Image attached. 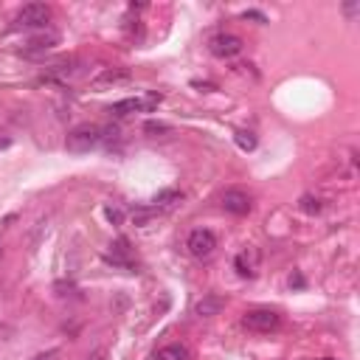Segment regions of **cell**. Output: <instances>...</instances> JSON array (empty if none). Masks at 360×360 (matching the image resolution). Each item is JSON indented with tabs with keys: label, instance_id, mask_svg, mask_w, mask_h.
Returning a JSON list of instances; mask_svg holds the SVG:
<instances>
[{
	"label": "cell",
	"instance_id": "19",
	"mask_svg": "<svg viewBox=\"0 0 360 360\" xmlns=\"http://www.w3.org/2000/svg\"><path fill=\"white\" fill-rule=\"evenodd\" d=\"M62 357V352L59 349H45V352H39L34 360H59Z\"/></svg>",
	"mask_w": 360,
	"mask_h": 360
},
{
	"label": "cell",
	"instance_id": "10",
	"mask_svg": "<svg viewBox=\"0 0 360 360\" xmlns=\"http://www.w3.org/2000/svg\"><path fill=\"white\" fill-rule=\"evenodd\" d=\"M256 267H259V253H256L253 248H248V250H242V253L236 256V270H239V276L253 278V276H256Z\"/></svg>",
	"mask_w": 360,
	"mask_h": 360
},
{
	"label": "cell",
	"instance_id": "17",
	"mask_svg": "<svg viewBox=\"0 0 360 360\" xmlns=\"http://www.w3.org/2000/svg\"><path fill=\"white\" fill-rule=\"evenodd\" d=\"M152 214H155V208H138V211H132V222L135 225H146L152 219Z\"/></svg>",
	"mask_w": 360,
	"mask_h": 360
},
{
	"label": "cell",
	"instance_id": "22",
	"mask_svg": "<svg viewBox=\"0 0 360 360\" xmlns=\"http://www.w3.org/2000/svg\"><path fill=\"white\" fill-rule=\"evenodd\" d=\"M8 143H11V141H8V138H0V149H6V146H8Z\"/></svg>",
	"mask_w": 360,
	"mask_h": 360
},
{
	"label": "cell",
	"instance_id": "6",
	"mask_svg": "<svg viewBox=\"0 0 360 360\" xmlns=\"http://www.w3.org/2000/svg\"><path fill=\"white\" fill-rule=\"evenodd\" d=\"M129 79H132V73H129L127 68H104V70L90 82V87H93L96 93H101V90H110V87L127 84Z\"/></svg>",
	"mask_w": 360,
	"mask_h": 360
},
{
	"label": "cell",
	"instance_id": "18",
	"mask_svg": "<svg viewBox=\"0 0 360 360\" xmlns=\"http://www.w3.org/2000/svg\"><path fill=\"white\" fill-rule=\"evenodd\" d=\"M11 338H14V326L0 318V340H11Z\"/></svg>",
	"mask_w": 360,
	"mask_h": 360
},
{
	"label": "cell",
	"instance_id": "21",
	"mask_svg": "<svg viewBox=\"0 0 360 360\" xmlns=\"http://www.w3.org/2000/svg\"><path fill=\"white\" fill-rule=\"evenodd\" d=\"M101 357H104V349H96V352L87 357V360H101Z\"/></svg>",
	"mask_w": 360,
	"mask_h": 360
},
{
	"label": "cell",
	"instance_id": "4",
	"mask_svg": "<svg viewBox=\"0 0 360 360\" xmlns=\"http://www.w3.org/2000/svg\"><path fill=\"white\" fill-rule=\"evenodd\" d=\"M242 323L250 329V332H273V329H278V323H281V318H278V312H273V309H250V312H245L242 315Z\"/></svg>",
	"mask_w": 360,
	"mask_h": 360
},
{
	"label": "cell",
	"instance_id": "3",
	"mask_svg": "<svg viewBox=\"0 0 360 360\" xmlns=\"http://www.w3.org/2000/svg\"><path fill=\"white\" fill-rule=\"evenodd\" d=\"M186 248H188L191 256L208 259V256L214 253V248H217V236H214L208 228H194V231L188 233V239H186Z\"/></svg>",
	"mask_w": 360,
	"mask_h": 360
},
{
	"label": "cell",
	"instance_id": "11",
	"mask_svg": "<svg viewBox=\"0 0 360 360\" xmlns=\"http://www.w3.org/2000/svg\"><path fill=\"white\" fill-rule=\"evenodd\" d=\"M225 307V301L219 298V295H205L202 301H197V307H194V312L200 315V318H211V315H219V309Z\"/></svg>",
	"mask_w": 360,
	"mask_h": 360
},
{
	"label": "cell",
	"instance_id": "12",
	"mask_svg": "<svg viewBox=\"0 0 360 360\" xmlns=\"http://www.w3.org/2000/svg\"><path fill=\"white\" fill-rule=\"evenodd\" d=\"M188 357H191L188 346H183V343H169L155 354V360H188Z\"/></svg>",
	"mask_w": 360,
	"mask_h": 360
},
{
	"label": "cell",
	"instance_id": "7",
	"mask_svg": "<svg viewBox=\"0 0 360 360\" xmlns=\"http://www.w3.org/2000/svg\"><path fill=\"white\" fill-rule=\"evenodd\" d=\"M160 101V96H146V98H121V101H115L112 104V110L110 112H115V115H129V112H143V110H152L155 104Z\"/></svg>",
	"mask_w": 360,
	"mask_h": 360
},
{
	"label": "cell",
	"instance_id": "13",
	"mask_svg": "<svg viewBox=\"0 0 360 360\" xmlns=\"http://www.w3.org/2000/svg\"><path fill=\"white\" fill-rule=\"evenodd\" d=\"M180 191L177 188H163V191H158L155 197H152V208L158 211V208H166V205H174V202H180Z\"/></svg>",
	"mask_w": 360,
	"mask_h": 360
},
{
	"label": "cell",
	"instance_id": "14",
	"mask_svg": "<svg viewBox=\"0 0 360 360\" xmlns=\"http://www.w3.org/2000/svg\"><path fill=\"white\" fill-rule=\"evenodd\" d=\"M233 141H236V146H239L242 152H253V149H256V135H253V132L239 129V132L233 135Z\"/></svg>",
	"mask_w": 360,
	"mask_h": 360
},
{
	"label": "cell",
	"instance_id": "5",
	"mask_svg": "<svg viewBox=\"0 0 360 360\" xmlns=\"http://www.w3.org/2000/svg\"><path fill=\"white\" fill-rule=\"evenodd\" d=\"M242 45H245V42H242V37L222 31V34H214V37H211L208 51H211L214 56H219V59H231V56L242 53Z\"/></svg>",
	"mask_w": 360,
	"mask_h": 360
},
{
	"label": "cell",
	"instance_id": "2",
	"mask_svg": "<svg viewBox=\"0 0 360 360\" xmlns=\"http://www.w3.org/2000/svg\"><path fill=\"white\" fill-rule=\"evenodd\" d=\"M51 20V6L45 3H25L20 11H17V25L20 28H45Z\"/></svg>",
	"mask_w": 360,
	"mask_h": 360
},
{
	"label": "cell",
	"instance_id": "1",
	"mask_svg": "<svg viewBox=\"0 0 360 360\" xmlns=\"http://www.w3.org/2000/svg\"><path fill=\"white\" fill-rule=\"evenodd\" d=\"M101 141H104L101 127H96V124H79V127H73V129L68 132V138H65V149L73 152V155H82V152L96 149Z\"/></svg>",
	"mask_w": 360,
	"mask_h": 360
},
{
	"label": "cell",
	"instance_id": "15",
	"mask_svg": "<svg viewBox=\"0 0 360 360\" xmlns=\"http://www.w3.org/2000/svg\"><path fill=\"white\" fill-rule=\"evenodd\" d=\"M298 205H301V211H304V214H318V211L323 208V202H321V197H312V194H304Z\"/></svg>",
	"mask_w": 360,
	"mask_h": 360
},
{
	"label": "cell",
	"instance_id": "23",
	"mask_svg": "<svg viewBox=\"0 0 360 360\" xmlns=\"http://www.w3.org/2000/svg\"><path fill=\"white\" fill-rule=\"evenodd\" d=\"M323 360H329V357H323Z\"/></svg>",
	"mask_w": 360,
	"mask_h": 360
},
{
	"label": "cell",
	"instance_id": "8",
	"mask_svg": "<svg viewBox=\"0 0 360 360\" xmlns=\"http://www.w3.org/2000/svg\"><path fill=\"white\" fill-rule=\"evenodd\" d=\"M222 208H225L228 214L242 217V214L250 211V194L242 191V188H228V191L222 194Z\"/></svg>",
	"mask_w": 360,
	"mask_h": 360
},
{
	"label": "cell",
	"instance_id": "20",
	"mask_svg": "<svg viewBox=\"0 0 360 360\" xmlns=\"http://www.w3.org/2000/svg\"><path fill=\"white\" fill-rule=\"evenodd\" d=\"M104 214H107V219H110V222H115V225L124 219V214H121L118 208H104Z\"/></svg>",
	"mask_w": 360,
	"mask_h": 360
},
{
	"label": "cell",
	"instance_id": "9",
	"mask_svg": "<svg viewBox=\"0 0 360 360\" xmlns=\"http://www.w3.org/2000/svg\"><path fill=\"white\" fill-rule=\"evenodd\" d=\"M56 42H59V37L51 34V31H48V34H37V37H31V39L20 48V53H25V56H42V53L51 51Z\"/></svg>",
	"mask_w": 360,
	"mask_h": 360
},
{
	"label": "cell",
	"instance_id": "16",
	"mask_svg": "<svg viewBox=\"0 0 360 360\" xmlns=\"http://www.w3.org/2000/svg\"><path fill=\"white\" fill-rule=\"evenodd\" d=\"M172 127L169 124H163V121H146L143 124V132H149V135H160V132H169Z\"/></svg>",
	"mask_w": 360,
	"mask_h": 360
}]
</instances>
